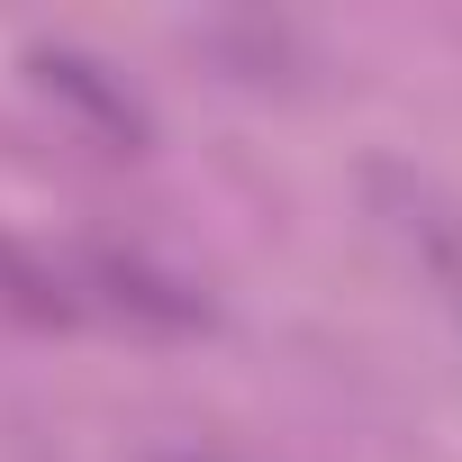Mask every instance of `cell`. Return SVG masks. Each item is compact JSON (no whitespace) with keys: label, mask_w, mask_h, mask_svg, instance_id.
Listing matches in <instances>:
<instances>
[{"label":"cell","mask_w":462,"mask_h":462,"mask_svg":"<svg viewBox=\"0 0 462 462\" xmlns=\"http://www.w3.org/2000/svg\"><path fill=\"white\" fill-rule=\"evenodd\" d=\"M363 190H372V217H381V236L417 263V282L462 318V199L417 172V163H363Z\"/></svg>","instance_id":"obj_1"},{"label":"cell","mask_w":462,"mask_h":462,"mask_svg":"<svg viewBox=\"0 0 462 462\" xmlns=\"http://www.w3.org/2000/svg\"><path fill=\"white\" fill-rule=\"evenodd\" d=\"M28 82L82 127V136H100L109 154H145L154 145V118H145V100L109 73V64H91L82 46H37L28 55Z\"/></svg>","instance_id":"obj_2"},{"label":"cell","mask_w":462,"mask_h":462,"mask_svg":"<svg viewBox=\"0 0 462 462\" xmlns=\"http://www.w3.org/2000/svg\"><path fill=\"white\" fill-rule=\"evenodd\" d=\"M82 282H91L118 318H136V327H154V336H199V327L217 318L199 282H181V273H163V263H145V254H118V245H91V254H82Z\"/></svg>","instance_id":"obj_3"},{"label":"cell","mask_w":462,"mask_h":462,"mask_svg":"<svg viewBox=\"0 0 462 462\" xmlns=\"http://www.w3.org/2000/svg\"><path fill=\"white\" fill-rule=\"evenodd\" d=\"M0 309H19L28 327H73V318H82L73 282H64V273H55L46 254L10 245V236H0Z\"/></svg>","instance_id":"obj_4"},{"label":"cell","mask_w":462,"mask_h":462,"mask_svg":"<svg viewBox=\"0 0 462 462\" xmlns=\"http://www.w3.org/2000/svg\"><path fill=\"white\" fill-rule=\"evenodd\" d=\"M154 462H217V453H154Z\"/></svg>","instance_id":"obj_5"}]
</instances>
